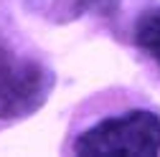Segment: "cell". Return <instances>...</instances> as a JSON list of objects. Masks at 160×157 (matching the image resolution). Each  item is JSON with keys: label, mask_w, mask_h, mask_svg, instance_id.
I'll list each match as a JSON object with an SVG mask.
<instances>
[{"label": "cell", "mask_w": 160, "mask_h": 157, "mask_svg": "<svg viewBox=\"0 0 160 157\" xmlns=\"http://www.w3.org/2000/svg\"><path fill=\"white\" fill-rule=\"evenodd\" d=\"M82 157H152L160 152V117L148 109H132L97 122L74 142Z\"/></svg>", "instance_id": "cell-1"}, {"label": "cell", "mask_w": 160, "mask_h": 157, "mask_svg": "<svg viewBox=\"0 0 160 157\" xmlns=\"http://www.w3.org/2000/svg\"><path fill=\"white\" fill-rule=\"evenodd\" d=\"M53 71L38 58L21 56L0 36V119H26L41 109L53 91Z\"/></svg>", "instance_id": "cell-2"}, {"label": "cell", "mask_w": 160, "mask_h": 157, "mask_svg": "<svg viewBox=\"0 0 160 157\" xmlns=\"http://www.w3.org/2000/svg\"><path fill=\"white\" fill-rule=\"evenodd\" d=\"M135 43L160 69V8H150L135 21Z\"/></svg>", "instance_id": "cell-3"}, {"label": "cell", "mask_w": 160, "mask_h": 157, "mask_svg": "<svg viewBox=\"0 0 160 157\" xmlns=\"http://www.w3.org/2000/svg\"><path fill=\"white\" fill-rule=\"evenodd\" d=\"M122 0H76L79 13H99V15H112Z\"/></svg>", "instance_id": "cell-4"}]
</instances>
